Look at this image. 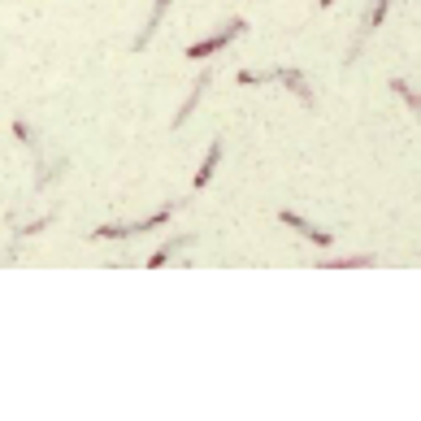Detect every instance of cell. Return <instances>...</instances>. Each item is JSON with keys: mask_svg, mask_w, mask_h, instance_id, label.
<instances>
[{"mask_svg": "<svg viewBox=\"0 0 421 421\" xmlns=\"http://www.w3.org/2000/svg\"><path fill=\"white\" fill-rule=\"evenodd\" d=\"M179 243H183V239H179ZM179 243H165V247H161V252H153V257H148V269H161V265L169 261V252H174V247H179Z\"/></svg>", "mask_w": 421, "mask_h": 421, "instance_id": "8fae6325", "label": "cell"}, {"mask_svg": "<svg viewBox=\"0 0 421 421\" xmlns=\"http://www.w3.org/2000/svg\"><path fill=\"white\" fill-rule=\"evenodd\" d=\"M169 5H174V0H157V5H153V18H148V27H143V35L135 39V48H148V39L157 35V27H161V18H165Z\"/></svg>", "mask_w": 421, "mask_h": 421, "instance_id": "277c9868", "label": "cell"}, {"mask_svg": "<svg viewBox=\"0 0 421 421\" xmlns=\"http://www.w3.org/2000/svg\"><path fill=\"white\" fill-rule=\"evenodd\" d=\"M391 87H395V96H404V105H408V109H417V105H421V101H417V91H413V87H408L404 79H395Z\"/></svg>", "mask_w": 421, "mask_h": 421, "instance_id": "30bf717a", "label": "cell"}, {"mask_svg": "<svg viewBox=\"0 0 421 421\" xmlns=\"http://www.w3.org/2000/svg\"><path fill=\"white\" fill-rule=\"evenodd\" d=\"M13 135H18L22 143H35V139H31V131H27V122H13Z\"/></svg>", "mask_w": 421, "mask_h": 421, "instance_id": "7c38bea8", "label": "cell"}, {"mask_svg": "<svg viewBox=\"0 0 421 421\" xmlns=\"http://www.w3.org/2000/svg\"><path fill=\"white\" fill-rule=\"evenodd\" d=\"M217 157H221V139H213V143H209V157L200 161V174H195V187H209L213 169H217Z\"/></svg>", "mask_w": 421, "mask_h": 421, "instance_id": "8992f818", "label": "cell"}, {"mask_svg": "<svg viewBox=\"0 0 421 421\" xmlns=\"http://www.w3.org/2000/svg\"><path fill=\"white\" fill-rule=\"evenodd\" d=\"M278 221H287L291 231H300V235H304L313 247H330V243H335V235H330V231H317L313 221H304L300 213H291V209H278Z\"/></svg>", "mask_w": 421, "mask_h": 421, "instance_id": "3957f363", "label": "cell"}, {"mask_svg": "<svg viewBox=\"0 0 421 421\" xmlns=\"http://www.w3.org/2000/svg\"><path fill=\"white\" fill-rule=\"evenodd\" d=\"M387 9H391V0H374V13H369V22H365V35L382 27V18H387Z\"/></svg>", "mask_w": 421, "mask_h": 421, "instance_id": "9c48e42d", "label": "cell"}, {"mask_svg": "<svg viewBox=\"0 0 421 421\" xmlns=\"http://www.w3.org/2000/svg\"><path fill=\"white\" fill-rule=\"evenodd\" d=\"M369 265H378L374 252H365V257H335V261H326V269H369Z\"/></svg>", "mask_w": 421, "mask_h": 421, "instance_id": "ba28073f", "label": "cell"}, {"mask_svg": "<svg viewBox=\"0 0 421 421\" xmlns=\"http://www.w3.org/2000/svg\"><path fill=\"white\" fill-rule=\"evenodd\" d=\"M317 5H321V9H330V5H335V0H317Z\"/></svg>", "mask_w": 421, "mask_h": 421, "instance_id": "4fadbf2b", "label": "cell"}, {"mask_svg": "<svg viewBox=\"0 0 421 421\" xmlns=\"http://www.w3.org/2000/svg\"><path fill=\"white\" fill-rule=\"evenodd\" d=\"M278 79H283V83H287V87H291L295 96H300L304 105H313V87H309V83L300 79V70H278Z\"/></svg>", "mask_w": 421, "mask_h": 421, "instance_id": "52a82bcc", "label": "cell"}, {"mask_svg": "<svg viewBox=\"0 0 421 421\" xmlns=\"http://www.w3.org/2000/svg\"><path fill=\"white\" fill-rule=\"evenodd\" d=\"M169 217H174V205L157 209L153 217H143V221H122V226H96V231H91V239H131V235H143V231H157V226H165Z\"/></svg>", "mask_w": 421, "mask_h": 421, "instance_id": "6da1fadb", "label": "cell"}, {"mask_svg": "<svg viewBox=\"0 0 421 421\" xmlns=\"http://www.w3.org/2000/svg\"><path fill=\"white\" fill-rule=\"evenodd\" d=\"M205 87H209V70L200 74V83H195V87H191V96H187V105H183V109L174 113V127H183V122L191 117V109H195V105H200V96H205Z\"/></svg>", "mask_w": 421, "mask_h": 421, "instance_id": "5b68a950", "label": "cell"}, {"mask_svg": "<svg viewBox=\"0 0 421 421\" xmlns=\"http://www.w3.org/2000/svg\"><path fill=\"white\" fill-rule=\"evenodd\" d=\"M235 35H247V22H243V18H231L217 35H209V39H200V44H191V48H187V57H191V61H205V57L217 53V48H226Z\"/></svg>", "mask_w": 421, "mask_h": 421, "instance_id": "7a4b0ae2", "label": "cell"}]
</instances>
